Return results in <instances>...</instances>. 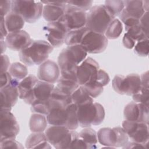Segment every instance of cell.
<instances>
[{
	"label": "cell",
	"instance_id": "7",
	"mask_svg": "<svg viewBox=\"0 0 149 149\" xmlns=\"http://www.w3.org/2000/svg\"><path fill=\"white\" fill-rule=\"evenodd\" d=\"M112 85L117 93L132 96L141 88L140 76L136 73L129 74L126 76L117 74L113 77Z\"/></svg>",
	"mask_w": 149,
	"mask_h": 149
},
{
	"label": "cell",
	"instance_id": "5",
	"mask_svg": "<svg viewBox=\"0 0 149 149\" xmlns=\"http://www.w3.org/2000/svg\"><path fill=\"white\" fill-rule=\"evenodd\" d=\"M45 134L48 143L58 149L70 148L73 141L79 137V134L74 130L63 126L51 125L45 130Z\"/></svg>",
	"mask_w": 149,
	"mask_h": 149
},
{
	"label": "cell",
	"instance_id": "40",
	"mask_svg": "<svg viewBox=\"0 0 149 149\" xmlns=\"http://www.w3.org/2000/svg\"><path fill=\"white\" fill-rule=\"evenodd\" d=\"M134 52L140 56H147L148 54V38L137 42L134 47Z\"/></svg>",
	"mask_w": 149,
	"mask_h": 149
},
{
	"label": "cell",
	"instance_id": "36",
	"mask_svg": "<svg viewBox=\"0 0 149 149\" xmlns=\"http://www.w3.org/2000/svg\"><path fill=\"white\" fill-rule=\"evenodd\" d=\"M37 101L36 100L31 105V111L33 113H37L48 115L49 113L50 109L49 101Z\"/></svg>",
	"mask_w": 149,
	"mask_h": 149
},
{
	"label": "cell",
	"instance_id": "52",
	"mask_svg": "<svg viewBox=\"0 0 149 149\" xmlns=\"http://www.w3.org/2000/svg\"><path fill=\"white\" fill-rule=\"evenodd\" d=\"M141 86L148 87V72L147 71L143 73L140 76Z\"/></svg>",
	"mask_w": 149,
	"mask_h": 149
},
{
	"label": "cell",
	"instance_id": "34",
	"mask_svg": "<svg viewBox=\"0 0 149 149\" xmlns=\"http://www.w3.org/2000/svg\"><path fill=\"white\" fill-rule=\"evenodd\" d=\"M105 6L110 13L114 16H119L124 9L123 1H105Z\"/></svg>",
	"mask_w": 149,
	"mask_h": 149
},
{
	"label": "cell",
	"instance_id": "21",
	"mask_svg": "<svg viewBox=\"0 0 149 149\" xmlns=\"http://www.w3.org/2000/svg\"><path fill=\"white\" fill-rule=\"evenodd\" d=\"M25 146L27 148H51V146L47 141L45 134L43 132L32 133L27 138Z\"/></svg>",
	"mask_w": 149,
	"mask_h": 149
},
{
	"label": "cell",
	"instance_id": "4",
	"mask_svg": "<svg viewBox=\"0 0 149 149\" xmlns=\"http://www.w3.org/2000/svg\"><path fill=\"white\" fill-rule=\"evenodd\" d=\"M114 19L104 5H95L87 13L86 27L89 30L104 34Z\"/></svg>",
	"mask_w": 149,
	"mask_h": 149
},
{
	"label": "cell",
	"instance_id": "44",
	"mask_svg": "<svg viewBox=\"0 0 149 149\" xmlns=\"http://www.w3.org/2000/svg\"><path fill=\"white\" fill-rule=\"evenodd\" d=\"M12 1H1L0 2L1 17L6 16L11 12Z\"/></svg>",
	"mask_w": 149,
	"mask_h": 149
},
{
	"label": "cell",
	"instance_id": "31",
	"mask_svg": "<svg viewBox=\"0 0 149 149\" xmlns=\"http://www.w3.org/2000/svg\"><path fill=\"white\" fill-rule=\"evenodd\" d=\"M123 31V25L118 19H114L108 26L104 35L108 39L118 38Z\"/></svg>",
	"mask_w": 149,
	"mask_h": 149
},
{
	"label": "cell",
	"instance_id": "1",
	"mask_svg": "<svg viewBox=\"0 0 149 149\" xmlns=\"http://www.w3.org/2000/svg\"><path fill=\"white\" fill-rule=\"evenodd\" d=\"M54 47L44 40H33L30 44L19 52L20 60L25 65H40L47 60Z\"/></svg>",
	"mask_w": 149,
	"mask_h": 149
},
{
	"label": "cell",
	"instance_id": "9",
	"mask_svg": "<svg viewBox=\"0 0 149 149\" xmlns=\"http://www.w3.org/2000/svg\"><path fill=\"white\" fill-rule=\"evenodd\" d=\"M108 44V38L104 34L88 29L82 38L80 45L87 53L100 54L106 49Z\"/></svg>",
	"mask_w": 149,
	"mask_h": 149
},
{
	"label": "cell",
	"instance_id": "33",
	"mask_svg": "<svg viewBox=\"0 0 149 149\" xmlns=\"http://www.w3.org/2000/svg\"><path fill=\"white\" fill-rule=\"evenodd\" d=\"M125 30L126 33L136 42L148 38V35L144 32L140 24L129 27Z\"/></svg>",
	"mask_w": 149,
	"mask_h": 149
},
{
	"label": "cell",
	"instance_id": "26",
	"mask_svg": "<svg viewBox=\"0 0 149 149\" xmlns=\"http://www.w3.org/2000/svg\"><path fill=\"white\" fill-rule=\"evenodd\" d=\"M47 123L48 122L45 115L33 113L30 118V130L32 133L43 132L47 128Z\"/></svg>",
	"mask_w": 149,
	"mask_h": 149
},
{
	"label": "cell",
	"instance_id": "51",
	"mask_svg": "<svg viewBox=\"0 0 149 149\" xmlns=\"http://www.w3.org/2000/svg\"><path fill=\"white\" fill-rule=\"evenodd\" d=\"M1 40H3L5 37L8 34V31L7 30L5 23V17H1Z\"/></svg>",
	"mask_w": 149,
	"mask_h": 149
},
{
	"label": "cell",
	"instance_id": "48",
	"mask_svg": "<svg viewBox=\"0 0 149 149\" xmlns=\"http://www.w3.org/2000/svg\"><path fill=\"white\" fill-rule=\"evenodd\" d=\"M123 46L127 49H132L134 48L136 41H134L126 33L124 34L122 39Z\"/></svg>",
	"mask_w": 149,
	"mask_h": 149
},
{
	"label": "cell",
	"instance_id": "49",
	"mask_svg": "<svg viewBox=\"0 0 149 149\" xmlns=\"http://www.w3.org/2000/svg\"><path fill=\"white\" fill-rule=\"evenodd\" d=\"M148 12H145L143 16L140 19V25L144 31V32L148 35Z\"/></svg>",
	"mask_w": 149,
	"mask_h": 149
},
{
	"label": "cell",
	"instance_id": "19",
	"mask_svg": "<svg viewBox=\"0 0 149 149\" xmlns=\"http://www.w3.org/2000/svg\"><path fill=\"white\" fill-rule=\"evenodd\" d=\"M43 4L42 16L44 19L50 22L58 21L64 14L66 1H41Z\"/></svg>",
	"mask_w": 149,
	"mask_h": 149
},
{
	"label": "cell",
	"instance_id": "41",
	"mask_svg": "<svg viewBox=\"0 0 149 149\" xmlns=\"http://www.w3.org/2000/svg\"><path fill=\"white\" fill-rule=\"evenodd\" d=\"M93 80L98 82L103 87H104L109 83L110 77L108 74L105 71H104L102 69H99L96 74L88 81Z\"/></svg>",
	"mask_w": 149,
	"mask_h": 149
},
{
	"label": "cell",
	"instance_id": "27",
	"mask_svg": "<svg viewBox=\"0 0 149 149\" xmlns=\"http://www.w3.org/2000/svg\"><path fill=\"white\" fill-rule=\"evenodd\" d=\"M87 30L88 29L85 26L80 29L68 31L65 37V44L68 46L80 44L82 38Z\"/></svg>",
	"mask_w": 149,
	"mask_h": 149
},
{
	"label": "cell",
	"instance_id": "23",
	"mask_svg": "<svg viewBox=\"0 0 149 149\" xmlns=\"http://www.w3.org/2000/svg\"><path fill=\"white\" fill-rule=\"evenodd\" d=\"M97 134L98 141L105 148H116V136L113 129L109 127L101 128Z\"/></svg>",
	"mask_w": 149,
	"mask_h": 149
},
{
	"label": "cell",
	"instance_id": "8",
	"mask_svg": "<svg viewBox=\"0 0 149 149\" xmlns=\"http://www.w3.org/2000/svg\"><path fill=\"white\" fill-rule=\"evenodd\" d=\"M86 15V11L66 2L64 14L58 21H60L69 31L85 27Z\"/></svg>",
	"mask_w": 149,
	"mask_h": 149
},
{
	"label": "cell",
	"instance_id": "42",
	"mask_svg": "<svg viewBox=\"0 0 149 149\" xmlns=\"http://www.w3.org/2000/svg\"><path fill=\"white\" fill-rule=\"evenodd\" d=\"M0 148H16L22 149L24 147L18 141L15 140V139H6L0 141Z\"/></svg>",
	"mask_w": 149,
	"mask_h": 149
},
{
	"label": "cell",
	"instance_id": "17",
	"mask_svg": "<svg viewBox=\"0 0 149 149\" xmlns=\"http://www.w3.org/2000/svg\"><path fill=\"white\" fill-rule=\"evenodd\" d=\"M87 55V52L80 44L70 45L61 51L58 61H66L79 65L86 58Z\"/></svg>",
	"mask_w": 149,
	"mask_h": 149
},
{
	"label": "cell",
	"instance_id": "29",
	"mask_svg": "<svg viewBox=\"0 0 149 149\" xmlns=\"http://www.w3.org/2000/svg\"><path fill=\"white\" fill-rule=\"evenodd\" d=\"M8 72L11 76L19 81L24 79L28 74L26 66L20 62H14L12 63L9 68Z\"/></svg>",
	"mask_w": 149,
	"mask_h": 149
},
{
	"label": "cell",
	"instance_id": "2",
	"mask_svg": "<svg viewBox=\"0 0 149 149\" xmlns=\"http://www.w3.org/2000/svg\"><path fill=\"white\" fill-rule=\"evenodd\" d=\"M48 123L51 125L63 126L70 130H76L79 125L77 105L72 103L65 107L52 109L46 116Z\"/></svg>",
	"mask_w": 149,
	"mask_h": 149
},
{
	"label": "cell",
	"instance_id": "46",
	"mask_svg": "<svg viewBox=\"0 0 149 149\" xmlns=\"http://www.w3.org/2000/svg\"><path fill=\"white\" fill-rule=\"evenodd\" d=\"M70 148H89V146L81 139L79 137L74 139L72 143Z\"/></svg>",
	"mask_w": 149,
	"mask_h": 149
},
{
	"label": "cell",
	"instance_id": "53",
	"mask_svg": "<svg viewBox=\"0 0 149 149\" xmlns=\"http://www.w3.org/2000/svg\"><path fill=\"white\" fill-rule=\"evenodd\" d=\"M1 54H3V53L5 51L6 48L7 47L5 41L3 40H1Z\"/></svg>",
	"mask_w": 149,
	"mask_h": 149
},
{
	"label": "cell",
	"instance_id": "3",
	"mask_svg": "<svg viewBox=\"0 0 149 149\" xmlns=\"http://www.w3.org/2000/svg\"><path fill=\"white\" fill-rule=\"evenodd\" d=\"M103 106L98 103L90 102L77 105V116L79 125L82 127L100 125L105 118Z\"/></svg>",
	"mask_w": 149,
	"mask_h": 149
},
{
	"label": "cell",
	"instance_id": "24",
	"mask_svg": "<svg viewBox=\"0 0 149 149\" xmlns=\"http://www.w3.org/2000/svg\"><path fill=\"white\" fill-rule=\"evenodd\" d=\"M5 17V23L8 33L21 30L25 21L19 14L11 11Z\"/></svg>",
	"mask_w": 149,
	"mask_h": 149
},
{
	"label": "cell",
	"instance_id": "14",
	"mask_svg": "<svg viewBox=\"0 0 149 149\" xmlns=\"http://www.w3.org/2000/svg\"><path fill=\"white\" fill-rule=\"evenodd\" d=\"M19 81L13 79L12 83L0 88L1 111H10L16 104L19 97L17 86Z\"/></svg>",
	"mask_w": 149,
	"mask_h": 149
},
{
	"label": "cell",
	"instance_id": "35",
	"mask_svg": "<svg viewBox=\"0 0 149 149\" xmlns=\"http://www.w3.org/2000/svg\"><path fill=\"white\" fill-rule=\"evenodd\" d=\"M89 95L94 98H97L99 96L104 90L103 86L95 81H90L84 85L82 86Z\"/></svg>",
	"mask_w": 149,
	"mask_h": 149
},
{
	"label": "cell",
	"instance_id": "32",
	"mask_svg": "<svg viewBox=\"0 0 149 149\" xmlns=\"http://www.w3.org/2000/svg\"><path fill=\"white\" fill-rule=\"evenodd\" d=\"M72 102L76 105L84 104L90 102H94L93 99L87 93L82 86H80L72 94Z\"/></svg>",
	"mask_w": 149,
	"mask_h": 149
},
{
	"label": "cell",
	"instance_id": "45",
	"mask_svg": "<svg viewBox=\"0 0 149 149\" xmlns=\"http://www.w3.org/2000/svg\"><path fill=\"white\" fill-rule=\"evenodd\" d=\"M1 74H2L8 72L10 65L9 58L6 55L2 54L1 56Z\"/></svg>",
	"mask_w": 149,
	"mask_h": 149
},
{
	"label": "cell",
	"instance_id": "12",
	"mask_svg": "<svg viewBox=\"0 0 149 149\" xmlns=\"http://www.w3.org/2000/svg\"><path fill=\"white\" fill-rule=\"evenodd\" d=\"M48 42L53 47L58 48L65 43V40L68 31L60 22L48 23L43 29Z\"/></svg>",
	"mask_w": 149,
	"mask_h": 149
},
{
	"label": "cell",
	"instance_id": "10",
	"mask_svg": "<svg viewBox=\"0 0 149 149\" xmlns=\"http://www.w3.org/2000/svg\"><path fill=\"white\" fill-rule=\"evenodd\" d=\"M122 127L132 141L148 145V124L125 120L122 122Z\"/></svg>",
	"mask_w": 149,
	"mask_h": 149
},
{
	"label": "cell",
	"instance_id": "28",
	"mask_svg": "<svg viewBox=\"0 0 149 149\" xmlns=\"http://www.w3.org/2000/svg\"><path fill=\"white\" fill-rule=\"evenodd\" d=\"M81 138L90 147V149L96 148V144L98 142L97 134L96 132L90 127H84L79 133Z\"/></svg>",
	"mask_w": 149,
	"mask_h": 149
},
{
	"label": "cell",
	"instance_id": "30",
	"mask_svg": "<svg viewBox=\"0 0 149 149\" xmlns=\"http://www.w3.org/2000/svg\"><path fill=\"white\" fill-rule=\"evenodd\" d=\"M56 87L63 93L68 95H72L73 92L80 86L77 81L59 77L57 81Z\"/></svg>",
	"mask_w": 149,
	"mask_h": 149
},
{
	"label": "cell",
	"instance_id": "18",
	"mask_svg": "<svg viewBox=\"0 0 149 149\" xmlns=\"http://www.w3.org/2000/svg\"><path fill=\"white\" fill-rule=\"evenodd\" d=\"M33 40L26 31H19L8 33L5 38L8 48L12 50L20 51L30 44Z\"/></svg>",
	"mask_w": 149,
	"mask_h": 149
},
{
	"label": "cell",
	"instance_id": "15",
	"mask_svg": "<svg viewBox=\"0 0 149 149\" xmlns=\"http://www.w3.org/2000/svg\"><path fill=\"white\" fill-rule=\"evenodd\" d=\"M100 66L98 62L90 57L86 58L78 65L77 80L80 86L86 84L97 72Z\"/></svg>",
	"mask_w": 149,
	"mask_h": 149
},
{
	"label": "cell",
	"instance_id": "38",
	"mask_svg": "<svg viewBox=\"0 0 149 149\" xmlns=\"http://www.w3.org/2000/svg\"><path fill=\"white\" fill-rule=\"evenodd\" d=\"M112 129L116 136L115 147H123L128 142L129 140L126 132L121 127H115Z\"/></svg>",
	"mask_w": 149,
	"mask_h": 149
},
{
	"label": "cell",
	"instance_id": "20",
	"mask_svg": "<svg viewBox=\"0 0 149 149\" xmlns=\"http://www.w3.org/2000/svg\"><path fill=\"white\" fill-rule=\"evenodd\" d=\"M124 9L119 16L121 19L126 17H132L138 19L143 16L146 12L143 1H123Z\"/></svg>",
	"mask_w": 149,
	"mask_h": 149
},
{
	"label": "cell",
	"instance_id": "11",
	"mask_svg": "<svg viewBox=\"0 0 149 149\" xmlns=\"http://www.w3.org/2000/svg\"><path fill=\"white\" fill-rule=\"evenodd\" d=\"M1 141L15 139L20 127L14 115L10 111H1Z\"/></svg>",
	"mask_w": 149,
	"mask_h": 149
},
{
	"label": "cell",
	"instance_id": "16",
	"mask_svg": "<svg viewBox=\"0 0 149 149\" xmlns=\"http://www.w3.org/2000/svg\"><path fill=\"white\" fill-rule=\"evenodd\" d=\"M61 76L58 65L54 61L47 59L41 63L38 69L37 78L39 80L54 84Z\"/></svg>",
	"mask_w": 149,
	"mask_h": 149
},
{
	"label": "cell",
	"instance_id": "22",
	"mask_svg": "<svg viewBox=\"0 0 149 149\" xmlns=\"http://www.w3.org/2000/svg\"><path fill=\"white\" fill-rule=\"evenodd\" d=\"M54 87L52 83L38 80L33 88L35 101L48 100Z\"/></svg>",
	"mask_w": 149,
	"mask_h": 149
},
{
	"label": "cell",
	"instance_id": "39",
	"mask_svg": "<svg viewBox=\"0 0 149 149\" xmlns=\"http://www.w3.org/2000/svg\"><path fill=\"white\" fill-rule=\"evenodd\" d=\"M149 87L141 86L140 89L137 93L132 95L134 101L136 102L143 103L148 105L149 102Z\"/></svg>",
	"mask_w": 149,
	"mask_h": 149
},
{
	"label": "cell",
	"instance_id": "13",
	"mask_svg": "<svg viewBox=\"0 0 149 149\" xmlns=\"http://www.w3.org/2000/svg\"><path fill=\"white\" fill-rule=\"evenodd\" d=\"M123 114L125 120L148 124V105L136 102L135 101H131L125 106Z\"/></svg>",
	"mask_w": 149,
	"mask_h": 149
},
{
	"label": "cell",
	"instance_id": "6",
	"mask_svg": "<svg viewBox=\"0 0 149 149\" xmlns=\"http://www.w3.org/2000/svg\"><path fill=\"white\" fill-rule=\"evenodd\" d=\"M43 3L35 1H12L11 11L20 15L25 22L33 23L42 15Z\"/></svg>",
	"mask_w": 149,
	"mask_h": 149
},
{
	"label": "cell",
	"instance_id": "43",
	"mask_svg": "<svg viewBox=\"0 0 149 149\" xmlns=\"http://www.w3.org/2000/svg\"><path fill=\"white\" fill-rule=\"evenodd\" d=\"M67 3L76 6L84 11L89 10L92 7V1H66Z\"/></svg>",
	"mask_w": 149,
	"mask_h": 149
},
{
	"label": "cell",
	"instance_id": "37",
	"mask_svg": "<svg viewBox=\"0 0 149 149\" xmlns=\"http://www.w3.org/2000/svg\"><path fill=\"white\" fill-rule=\"evenodd\" d=\"M50 98L59 101L66 106L73 103L72 95H68L63 93L61 90H59L56 86L54 87L51 93Z\"/></svg>",
	"mask_w": 149,
	"mask_h": 149
},
{
	"label": "cell",
	"instance_id": "50",
	"mask_svg": "<svg viewBox=\"0 0 149 149\" xmlns=\"http://www.w3.org/2000/svg\"><path fill=\"white\" fill-rule=\"evenodd\" d=\"M147 144H143L139 143L134 141L127 142L122 148H147Z\"/></svg>",
	"mask_w": 149,
	"mask_h": 149
},
{
	"label": "cell",
	"instance_id": "25",
	"mask_svg": "<svg viewBox=\"0 0 149 149\" xmlns=\"http://www.w3.org/2000/svg\"><path fill=\"white\" fill-rule=\"evenodd\" d=\"M38 81V79L33 74L27 75L24 79L20 81L17 86L19 98L24 100L32 91Z\"/></svg>",
	"mask_w": 149,
	"mask_h": 149
},
{
	"label": "cell",
	"instance_id": "47",
	"mask_svg": "<svg viewBox=\"0 0 149 149\" xmlns=\"http://www.w3.org/2000/svg\"><path fill=\"white\" fill-rule=\"evenodd\" d=\"M13 78L8 72L1 74V88L10 84Z\"/></svg>",
	"mask_w": 149,
	"mask_h": 149
}]
</instances>
